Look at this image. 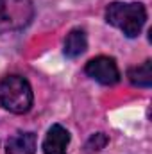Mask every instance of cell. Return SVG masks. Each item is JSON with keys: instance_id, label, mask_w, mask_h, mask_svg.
Instances as JSON below:
<instances>
[{"instance_id": "obj_1", "label": "cell", "mask_w": 152, "mask_h": 154, "mask_svg": "<svg viewBox=\"0 0 152 154\" xmlns=\"http://www.w3.org/2000/svg\"><path fill=\"white\" fill-rule=\"evenodd\" d=\"M106 20L108 23L120 29L127 38H136L145 25L147 11L140 2H113L106 9Z\"/></svg>"}, {"instance_id": "obj_9", "label": "cell", "mask_w": 152, "mask_h": 154, "mask_svg": "<svg viewBox=\"0 0 152 154\" xmlns=\"http://www.w3.org/2000/svg\"><path fill=\"white\" fill-rule=\"evenodd\" d=\"M106 143H108V136H106L104 133H95V134H91V138L86 142L84 151H86V154L99 152V151H102V149L106 147Z\"/></svg>"}, {"instance_id": "obj_4", "label": "cell", "mask_w": 152, "mask_h": 154, "mask_svg": "<svg viewBox=\"0 0 152 154\" xmlns=\"http://www.w3.org/2000/svg\"><path fill=\"white\" fill-rule=\"evenodd\" d=\"M86 74L104 86H113L120 81V70L113 57L99 56L86 63Z\"/></svg>"}, {"instance_id": "obj_3", "label": "cell", "mask_w": 152, "mask_h": 154, "mask_svg": "<svg viewBox=\"0 0 152 154\" xmlns=\"http://www.w3.org/2000/svg\"><path fill=\"white\" fill-rule=\"evenodd\" d=\"M34 5L31 0H0V32L20 31L31 23Z\"/></svg>"}, {"instance_id": "obj_2", "label": "cell", "mask_w": 152, "mask_h": 154, "mask_svg": "<svg viewBox=\"0 0 152 154\" xmlns=\"http://www.w3.org/2000/svg\"><path fill=\"white\" fill-rule=\"evenodd\" d=\"M0 106L11 113H27L32 106V88L22 75H7L0 81Z\"/></svg>"}, {"instance_id": "obj_8", "label": "cell", "mask_w": 152, "mask_h": 154, "mask_svg": "<svg viewBox=\"0 0 152 154\" xmlns=\"http://www.w3.org/2000/svg\"><path fill=\"white\" fill-rule=\"evenodd\" d=\"M127 77H129L131 84L140 86V88H149L152 84V61L147 59L143 65L129 68L127 70Z\"/></svg>"}, {"instance_id": "obj_6", "label": "cell", "mask_w": 152, "mask_h": 154, "mask_svg": "<svg viewBox=\"0 0 152 154\" xmlns=\"http://www.w3.org/2000/svg\"><path fill=\"white\" fill-rule=\"evenodd\" d=\"M36 152V134L34 133H16L5 143V154H34Z\"/></svg>"}, {"instance_id": "obj_7", "label": "cell", "mask_w": 152, "mask_h": 154, "mask_svg": "<svg viewBox=\"0 0 152 154\" xmlns=\"http://www.w3.org/2000/svg\"><path fill=\"white\" fill-rule=\"evenodd\" d=\"M88 48V39L86 32L82 29H74L70 31V34L65 39V54L68 57H77L81 54H84V50Z\"/></svg>"}, {"instance_id": "obj_5", "label": "cell", "mask_w": 152, "mask_h": 154, "mask_svg": "<svg viewBox=\"0 0 152 154\" xmlns=\"http://www.w3.org/2000/svg\"><path fill=\"white\" fill-rule=\"evenodd\" d=\"M68 143H70V133L63 125L54 124L48 129L47 138L43 142V152L45 154H66Z\"/></svg>"}]
</instances>
